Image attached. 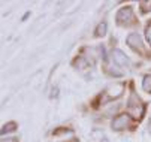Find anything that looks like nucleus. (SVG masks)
Segmentation results:
<instances>
[{
  "instance_id": "423d86ee",
  "label": "nucleus",
  "mask_w": 151,
  "mask_h": 142,
  "mask_svg": "<svg viewBox=\"0 0 151 142\" xmlns=\"http://www.w3.org/2000/svg\"><path fill=\"white\" fill-rule=\"evenodd\" d=\"M108 93H109V97H120L121 96V93H123V85L121 84H118L117 87H111L109 90H108Z\"/></svg>"
},
{
  "instance_id": "f03ea898",
  "label": "nucleus",
  "mask_w": 151,
  "mask_h": 142,
  "mask_svg": "<svg viewBox=\"0 0 151 142\" xmlns=\"http://www.w3.org/2000/svg\"><path fill=\"white\" fill-rule=\"evenodd\" d=\"M130 21H133V9L130 6H124L117 12V23L124 26L129 24Z\"/></svg>"
},
{
  "instance_id": "6e6552de",
  "label": "nucleus",
  "mask_w": 151,
  "mask_h": 142,
  "mask_svg": "<svg viewBox=\"0 0 151 142\" xmlns=\"http://www.w3.org/2000/svg\"><path fill=\"white\" fill-rule=\"evenodd\" d=\"M105 34H106V23H100L97 26V29H96V36L97 37H102Z\"/></svg>"
},
{
  "instance_id": "9b49d317",
  "label": "nucleus",
  "mask_w": 151,
  "mask_h": 142,
  "mask_svg": "<svg viewBox=\"0 0 151 142\" xmlns=\"http://www.w3.org/2000/svg\"><path fill=\"white\" fill-rule=\"evenodd\" d=\"M2 142H18V139H15V138H9V139H3Z\"/></svg>"
},
{
  "instance_id": "39448f33",
  "label": "nucleus",
  "mask_w": 151,
  "mask_h": 142,
  "mask_svg": "<svg viewBox=\"0 0 151 142\" xmlns=\"http://www.w3.org/2000/svg\"><path fill=\"white\" fill-rule=\"evenodd\" d=\"M126 42L129 44V47L133 48V49H139L142 47V40H141V36L138 33H130V34L127 36Z\"/></svg>"
},
{
  "instance_id": "9d476101",
  "label": "nucleus",
  "mask_w": 151,
  "mask_h": 142,
  "mask_svg": "<svg viewBox=\"0 0 151 142\" xmlns=\"http://www.w3.org/2000/svg\"><path fill=\"white\" fill-rule=\"evenodd\" d=\"M145 37H147V40H148V44L151 45V21L148 23V26H147V29H145Z\"/></svg>"
},
{
  "instance_id": "7ed1b4c3",
  "label": "nucleus",
  "mask_w": 151,
  "mask_h": 142,
  "mask_svg": "<svg viewBox=\"0 0 151 142\" xmlns=\"http://www.w3.org/2000/svg\"><path fill=\"white\" fill-rule=\"evenodd\" d=\"M129 126V115L127 114H121L118 117H115V120L112 121V129L114 130H123Z\"/></svg>"
},
{
  "instance_id": "20e7f679",
  "label": "nucleus",
  "mask_w": 151,
  "mask_h": 142,
  "mask_svg": "<svg viewBox=\"0 0 151 142\" xmlns=\"http://www.w3.org/2000/svg\"><path fill=\"white\" fill-rule=\"evenodd\" d=\"M112 62L118 66H127L129 65V58L126 57V54L121 49H114L112 51Z\"/></svg>"
},
{
  "instance_id": "f257e3e1",
  "label": "nucleus",
  "mask_w": 151,
  "mask_h": 142,
  "mask_svg": "<svg viewBox=\"0 0 151 142\" xmlns=\"http://www.w3.org/2000/svg\"><path fill=\"white\" fill-rule=\"evenodd\" d=\"M144 111H145V106L142 105L141 100L133 94L130 97V100H129V103H127V112H129V115L136 118V120H139V118H142Z\"/></svg>"
},
{
  "instance_id": "0eeeda50",
  "label": "nucleus",
  "mask_w": 151,
  "mask_h": 142,
  "mask_svg": "<svg viewBox=\"0 0 151 142\" xmlns=\"http://www.w3.org/2000/svg\"><path fill=\"white\" fill-rule=\"evenodd\" d=\"M142 88L147 93H151V73H147L142 79Z\"/></svg>"
},
{
  "instance_id": "1a4fd4ad",
  "label": "nucleus",
  "mask_w": 151,
  "mask_h": 142,
  "mask_svg": "<svg viewBox=\"0 0 151 142\" xmlns=\"http://www.w3.org/2000/svg\"><path fill=\"white\" fill-rule=\"evenodd\" d=\"M15 127H17V123H14V121H12V123H9V124H6L3 129H2V133L5 135L6 132H14L15 130Z\"/></svg>"
}]
</instances>
